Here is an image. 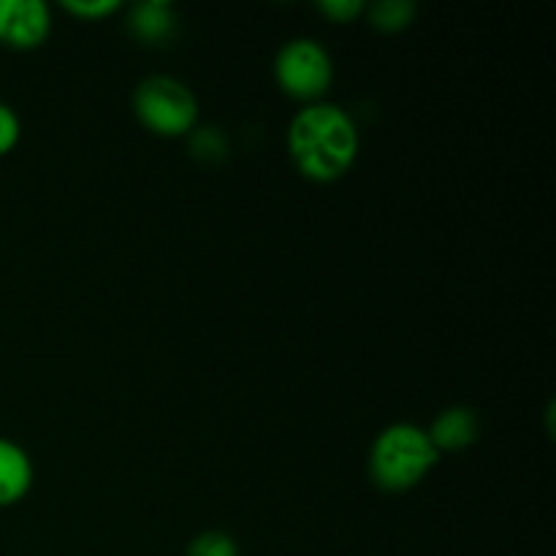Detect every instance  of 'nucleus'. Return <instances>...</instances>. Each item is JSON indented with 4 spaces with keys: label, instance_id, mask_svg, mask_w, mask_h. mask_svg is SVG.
<instances>
[{
    "label": "nucleus",
    "instance_id": "obj_13",
    "mask_svg": "<svg viewBox=\"0 0 556 556\" xmlns=\"http://www.w3.org/2000/svg\"><path fill=\"white\" fill-rule=\"evenodd\" d=\"M315 9H318L326 20L334 22V25H348V22L358 20V16L364 14L367 3H364V0H320Z\"/></svg>",
    "mask_w": 556,
    "mask_h": 556
},
{
    "label": "nucleus",
    "instance_id": "obj_14",
    "mask_svg": "<svg viewBox=\"0 0 556 556\" xmlns=\"http://www.w3.org/2000/svg\"><path fill=\"white\" fill-rule=\"evenodd\" d=\"M22 139V123L20 114L9 106V103L0 101V157L9 155Z\"/></svg>",
    "mask_w": 556,
    "mask_h": 556
},
{
    "label": "nucleus",
    "instance_id": "obj_11",
    "mask_svg": "<svg viewBox=\"0 0 556 556\" xmlns=\"http://www.w3.org/2000/svg\"><path fill=\"white\" fill-rule=\"evenodd\" d=\"M185 556H239V543L228 532L206 530L188 543Z\"/></svg>",
    "mask_w": 556,
    "mask_h": 556
},
{
    "label": "nucleus",
    "instance_id": "obj_9",
    "mask_svg": "<svg viewBox=\"0 0 556 556\" xmlns=\"http://www.w3.org/2000/svg\"><path fill=\"white\" fill-rule=\"evenodd\" d=\"M369 25L380 33H402L413 25L418 5L413 0H378L364 9Z\"/></svg>",
    "mask_w": 556,
    "mask_h": 556
},
{
    "label": "nucleus",
    "instance_id": "obj_2",
    "mask_svg": "<svg viewBox=\"0 0 556 556\" xmlns=\"http://www.w3.org/2000/svg\"><path fill=\"white\" fill-rule=\"evenodd\" d=\"M440 454L418 424H391L369 448V478L380 492L402 494L416 489L438 467Z\"/></svg>",
    "mask_w": 556,
    "mask_h": 556
},
{
    "label": "nucleus",
    "instance_id": "obj_5",
    "mask_svg": "<svg viewBox=\"0 0 556 556\" xmlns=\"http://www.w3.org/2000/svg\"><path fill=\"white\" fill-rule=\"evenodd\" d=\"M52 33V9L43 0H0V43L16 52L38 49Z\"/></svg>",
    "mask_w": 556,
    "mask_h": 556
},
{
    "label": "nucleus",
    "instance_id": "obj_6",
    "mask_svg": "<svg viewBox=\"0 0 556 556\" xmlns=\"http://www.w3.org/2000/svg\"><path fill=\"white\" fill-rule=\"evenodd\" d=\"M429 440L438 448V454H459V451L470 448L472 443L481 434V421H478V413L472 407L454 405L445 407L438 418L432 421V427L427 429Z\"/></svg>",
    "mask_w": 556,
    "mask_h": 556
},
{
    "label": "nucleus",
    "instance_id": "obj_8",
    "mask_svg": "<svg viewBox=\"0 0 556 556\" xmlns=\"http://www.w3.org/2000/svg\"><path fill=\"white\" fill-rule=\"evenodd\" d=\"M36 481V467L30 454L20 443L0 438V508L22 503Z\"/></svg>",
    "mask_w": 556,
    "mask_h": 556
},
{
    "label": "nucleus",
    "instance_id": "obj_12",
    "mask_svg": "<svg viewBox=\"0 0 556 556\" xmlns=\"http://www.w3.org/2000/svg\"><path fill=\"white\" fill-rule=\"evenodd\" d=\"M60 9H63L65 14L76 16V20L98 22L117 14V11L123 9V3H119V0H63Z\"/></svg>",
    "mask_w": 556,
    "mask_h": 556
},
{
    "label": "nucleus",
    "instance_id": "obj_4",
    "mask_svg": "<svg viewBox=\"0 0 556 556\" xmlns=\"http://www.w3.org/2000/svg\"><path fill=\"white\" fill-rule=\"evenodd\" d=\"M275 79L291 101H299L302 106L318 103L331 90L334 60L318 38H291L275 58Z\"/></svg>",
    "mask_w": 556,
    "mask_h": 556
},
{
    "label": "nucleus",
    "instance_id": "obj_7",
    "mask_svg": "<svg viewBox=\"0 0 556 556\" xmlns=\"http://www.w3.org/2000/svg\"><path fill=\"white\" fill-rule=\"evenodd\" d=\"M128 25L130 36L147 47H163L177 33V11L166 0H141V3L128 9Z\"/></svg>",
    "mask_w": 556,
    "mask_h": 556
},
{
    "label": "nucleus",
    "instance_id": "obj_10",
    "mask_svg": "<svg viewBox=\"0 0 556 556\" xmlns=\"http://www.w3.org/2000/svg\"><path fill=\"white\" fill-rule=\"evenodd\" d=\"M190 155L201 163H220L228 157V136L215 125L193 128L188 136Z\"/></svg>",
    "mask_w": 556,
    "mask_h": 556
},
{
    "label": "nucleus",
    "instance_id": "obj_1",
    "mask_svg": "<svg viewBox=\"0 0 556 556\" xmlns=\"http://www.w3.org/2000/svg\"><path fill=\"white\" fill-rule=\"evenodd\" d=\"M291 163L309 182L329 185L345 177L362 150V134L340 103H307L291 117L286 130Z\"/></svg>",
    "mask_w": 556,
    "mask_h": 556
},
{
    "label": "nucleus",
    "instance_id": "obj_3",
    "mask_svg": "<svg viewBox=\"0 0 556 556\" xmlns=\"http://www.w3.org/2000/svg\"><path fill=\"white\" fill-rule=\"evenodd\" d=\"M134 114L150 134L161 139H182L199 128V98L174 76H147L134 90Z\"/></svg>",
    "mask_w": 556,
    "mask_h": 556
}]
</instances>
